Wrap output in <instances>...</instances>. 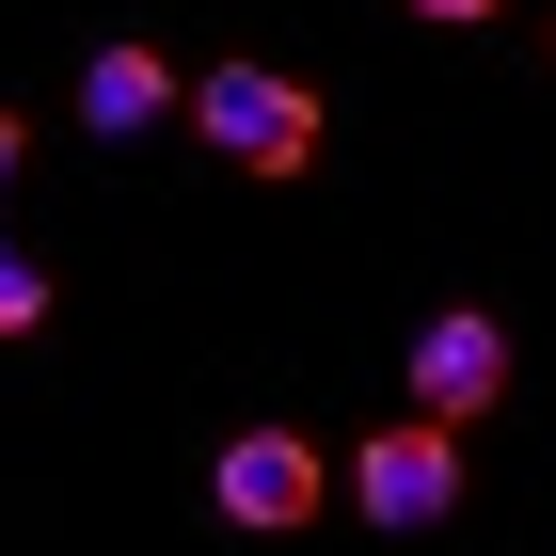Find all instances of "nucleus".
<instances>
[{
  "label": "nucleus",
  "mask_w": 556,
  "mask_h": 556,
  "mask_svg": "<svg viewBox=\"0 0 556 556\" xmlns=\"http://www.w3.org/2000/svg\"><path fill=\"white\" fill-rule=\"evenodd\" d=\"M191 128L239 175H318V96L270 80V64H207V80H191Z\"/></svg>",
  "instance_id": "1"
},
{
  "label": "nucleus",
  "mask_w": 556,
  "mask_h": 556,
  "mask_svg": "<svg viewBox=\"0 0 556 556\" xmlns=\"http://www.w3.org/2000/svg\"><path fill=\"white\" fill-rule=\"evenodd\" d=\"M350 509L397 525V541H414V525H445V509H462V429H445V414H397L382 445L350 462Z\"/></svg>",
  "instance_id": "2"
},
{
  "label": "nucleus",
  "mask_w": 556,
  "mask_h": 556,
  "mask_svg": "<svg viewBox=\"0 0 556 556\" xmlns=\"http://www.w3.org/2000/svg\"><path fill=\"white\" fill-rule=\"evenodd\" d=\"M207 493H223V525L287 541V525H318V445H302V429H239V445L207 462Z\"/></svg>",
  "instance_id": "3"
},
{
  "label": "nucleus",
  "mask_w": 556,
  "mask_h": 556,
  "mask_svg": "<svg viewBox=\"0 0 556 556\" xmlns=\"http://www.w3.org/2000/svg\"><path fill=\"white\" fill-rule=\"evenodd\" d=\"M493 397H509V334H493V318H477V302H445V318H429L414 334V414H493Z\"/></svg>",
  "instance_id": "4"
},
{
  "label": "nucleus",
  "mask_w": 556,
  "mask_h": 556,
  "mask_svg": "<svg viewBox=\"0 0 556 556\" xmlns=\"http://www.w3.org/2000/svg\"><path fill=\"white\" fill-rule=\"evenodd\" d=\"M160 112H175V64L112 33V48L80 64V128H112V143H128V128H160Z\"/></svg>",
  "instance_id": "5"
},
{
  "label": "nucleus",
  "mask_w": 556,
  "mask_h": 556,
  "mask_svg": "<svg viewBox=\"0 0 556 556\" xmlns=\"http://www.w3.org/2000/svg\"><path fill=\"white\" fill-rule=\"evenodd\" d=\"M33 318H48V270L16 255V239H0V334H33Z\"/></svg>",
  "instance_id": "6"
},
{
  "label": "nucleus",
  "mask_w": 556,
  "mask_h": 556,
  "mask_svg": "<svg viewBox=\"0 0 556 556\" xmlns=\"http://www.w3.org/2000/svg\"><path fill=\"white\" fill-rule=\"evenodd\" d=\"M414 16H445V33H477V16H493V0H414Z\"/></svg>",
  "instance_id": "7"
},
{
  "label": "nucleus",
  "mask_w": 556,
  "mask_h": 556,
  "mask_svg": "<svg viewBox=\"0 0 556 556\" xmlns=\"http://www.w3.org/2000/svg\"><path fill=\"white\" fill-rule=\"evenodd\" d=\"M16 160H33V143H16V112H0V191H16Z\"/></svg>",
  "instance_id": "8"
}]
</instances>
